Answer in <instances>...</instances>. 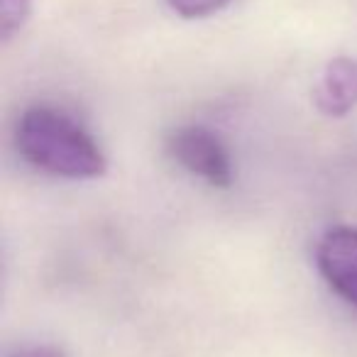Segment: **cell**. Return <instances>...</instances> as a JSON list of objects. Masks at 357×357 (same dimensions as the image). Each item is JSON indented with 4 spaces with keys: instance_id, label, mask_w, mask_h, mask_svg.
Masks as SVG:
<instances>
[{
    "instance_id": "6da1fadb",
    "label": "cell",
    "mask_w": 357,
    "mask_h": 357,
    "mask_svg": "<svg viewBox=\"0 0 357 357\" xmlns=\"http://www.w3.org/2000/svg\"><path fill=\"white\" fill-rule=\"evenodd\" d=\"M17 152L35 169L61 178H98L108 162L93 135L69 113L52 105H32L15 128Z\"/></svg>"
},
{
    "instance_id": "7a4b0ae2",
    "label": "cell",
    "mask_w": 357,
    "mask_h": 357,
    "mask_svg": "<svg viewBox=\"0 0 357 357\" xmlns=\"http://www.w3.org/2000/svg\"><path fill=\"white\" fill-rule=\"evenodd\" d=\"M167 149L178 167L204 178L206 184L215 189H228L233 184V159L218 135L211 132L208 128L184 125L172 130V135L167 137Z\"/></svg>"
},
{
    "instance_id": "3957f363",
    "label": "cell",
    "mask_w": 357,
    "mask_h": 357,
    "mask_svg": "<svg viewBox=\"0 0 357 357\" xmlns=\"http://www.w3.org/2000/svg\"><path fill=\"white\" fill-rule=\"evenodd\" d=\"M316 264L328 287L357 308V228H331L316 248Z\"/></svg>"
},
{
    "instance_id": "277c9868",
    "label": "cell",
    "mask_w": 357,
    "mask_h": 357,
    "mask_svg": "<svg viewBox=\"0 0 357 357\" xmlns=\"http://www.w3.org/2000/svg\"><path fill=\"white\" fill-rule=\"evenodd\" d=\"M316 108L328 118H345L357 108V59L335 56L326 64L316 89Z\"/></svg>"
},
{
    "instance_id": "5b68a950",
    "label": "cell",
    "mask_w": 357,
    "mask_h": 357,
    "mask_svg": "<svg viewBox=\"0 0 357 357\" xmlns=\"http://www.w3.org/2000/svg\"><path fill=\"white\" fill-rule=\"evenodd\" d=\"M32 15V0H0V40L3 45L13 40Z\"/></svg>"
},
{
    "instance_id": "8992f818",
    "label": "cell",
    "mask_w": 357,
    "mask_h": 357,
    "mask_svg": "<svg viewBox=\"0 0 357 357\" xmlns=\"http://www.w3.org/2000/svg\"><path fill=\"white\" fill-rule=\"evenodd\" d=\"M230 0H167V6L184 20H199V17L215 15L223 10Z\"/></svg>"
},
{
    "instance_id": "52a82bcc",
    "label": "cell",
    "mask_w": 357,
    "mask_h": 357,
    "mask_svg": "<svg viewBox=\"0 0 357 357\" xmlns=\"http://www.w3.org/2000/svg\"><path fill=\"white\" fill-rule=\"evenodd\" d=\"M10 357H64V352L54 345H35V347H25V350H17Z\"/></svg>"
}]
</instances>
